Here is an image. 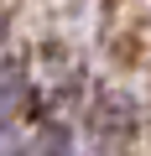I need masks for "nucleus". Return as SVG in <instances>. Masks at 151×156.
<instances>
[{"instance_id": "obj_1", "label": "nucleus", "mask_w": 151, "mask_h": 156, "mask_svg": "<svg viewBox=\"0 0 151 156\" xmlns=\"http://www.w3.org/2000/svg\"><path fill=\"white\" fill-rule=\"evenodd\" d=\"M0 156H16V151H11V146H5V140H0Z\"/></svg>"}]
</instances>
